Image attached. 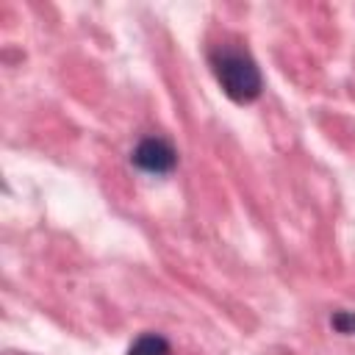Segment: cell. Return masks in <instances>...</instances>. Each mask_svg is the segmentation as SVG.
<instances>
[{
    "mask_svg": "<svg viewBox=\"0 0 355 355\" xmlns=\"http://www.w3.org/2000/svg\"><path fill=\"white\" fill-rule=\"evenodd\" d=\"M330 324H333L338 333L352 336V333H355V313H352V311H336V313L330 316Z\"/></svg>",
    "mask_w": 355,
    "mask_h": 355,
    "instance_id": "277c9868",
    "label": "cell"
},
{
    "mask_svg": "<svg viewBox=\"0 0 355 355\" xmlns=\"http://www.w3.org/2000/svg\"><path fill=\"white\" fill-rule=\"evenodd\" d=\"M130 161L133 166H139L141 172H150V175H169L175 166H178V150L161 139V136H144L133 153H130Z\"/></svg>",
    "mask_w": 355,
    "mask_h": 355,
    "instance_id": "7a4b0ae2",
    "label": "cell"
},
{
    "mask_svg": "<svg viewBox=\"0 0 355 355\" xmlns=\"http://www.w3.org/2000/svg\"><path fill=\"white\" fill-rule=\"evenodd\" d=\"M169 341L161 333H141L130 347L128 355H169Z\"/></svg>",
    "mask_w": 355,
    "mask_h": 355,
    "instance_id": "3957f363",
    "label": "cell"
},
{
    "mask_svg": "<svg viewBox=\"0 0 355 355\" xmlns=\"http://www.w3.org/2000/svg\"><path fill=\"white\" fill-rule=\"evenodd\" d=\"M208 64H211V72H214L216 83L222 86V92L233 103L244 105V103H252V100L261 97L263 78H261V69H258L255 58L244 47L216 44L208 53Z\"/></svg>",
    "mask_w": 355,
    "mask_h": 355,
    "instance_id": "6da1fadb",
    "label": "cell"
}]
</instances>
